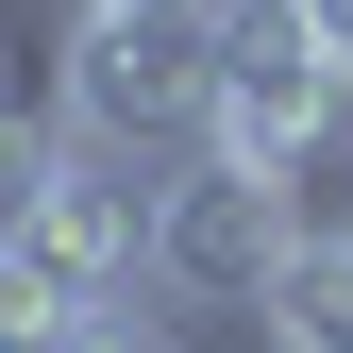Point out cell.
Listing matches in <instances>:
<instances>
[{"mask_svg": "<svg viewBox=\"0 0 353 353\" xmlns=\"http://www.w3.org/2000/svg\"><path fill=\"white\" fill-rule=\"evenodd\" d=\"M202 101H219V0L202 17H84L68 0V68H51V118L135 168H185L202 152Z\"/></svg>", "mask_w": 353, "mask_h": 353, "instance_id": "cell-1", "label": "cell"}, {"mask_svg": "<svg viewBox=\"0 0 353 353\" xmlns=\"http://www.w3.org/2000/svg\"><path fill=\"white\" fill-rule=\"evenodd\" d=\"M336 118H353V68L320 51V17H303V0H219V101H202V152L303 185V168L336 152Z\"/></svg>", "mask_w": 353, "mask_h": 353, "instance_id": "cell-2", "label": "cell"}, {"mask_svg": "<svg viewBox=\"0 0 353 353\" xmlns=\"http://www.w3.org/2000/svg\"><path fill=\"white\" fill-rule=\"evenodd\" d=\"M286 270H303V202L270 185V168L185 152V168L152 185V286L185 303V320H270Z\"/></svg>", "mask_w": 353, "mask_h": 353, "instance_id": "cell-3", "label": "cell"}, {"mask_svg": "<svg viewBox=\"0 0 353 353\" xmlns=\"http://www.w3.org/2000/svg\"><path fill=\"white\" fill-rule=\"evenodd\" d=\"M152 185H168V168H135V152H101V135H68V118H51V185H34L17 252H34L68 303L152 286Z\"/></svg>", "mask_w": 353, "mask_h": 353, "instance_id": "cell-4", "label": "cell"}, {"mask_svg": "<svg viewBox=\"0 0 353 353\" xmlns=\"http://www.w3.org/2000/svg\"><path fill=\"white\" fill-rule=\"evenodd\" d=\"M270 353H353V236H303V270L270 286Z\"/></svg>", "mask_w": 353, "mask_h": 353, "instance_id": "cell-5", "label": "cell"}, {"mask_svg": "<svg viewBox=\"0 0 353 353\" xmlns=\"http://www.w3.org/2000/svg\"><path fill=\"white\" fill-rule=\"evenodd\" d=\"M51 353H202V320H185L168 286H101V303H68Z\"/></svg>", "mask_w": 353, "mask_h": 353, "instance_id": "cell-6", "label": "cell"}, {"mask_svg": "<svg viewBox=\"0 0 353 353\" xmlns=\"http://www.w3.org/2000/svg\"><path fill=\"white\" fill-rule=\"evenodd\" d=\"M51 336H68V286L34 270L17 236H0V353H51Z\"/></svg>", "mask_w": 353, "mask_h": 353, "instance_id": "cell-7", "label": "cell"}, {"mask_svg": "<svg viewBox=\"0 0 353 353\" xmlns=\"http://www.w3.org/2000/svg\"><path fill=\"white\" fill-rule=\"evenodd\" d=\"M286 202H303V236H353V118H336V152H320V168H303V185H286Z\"/></svg>", "mask_w": 353, "mask_h": 353, "instance_id": "cell-8", "label": "cell"}, {"mask_svg": "<svg viewBox=\"0 0 353 353\" xmlns=\"http://www.w3.org/2000/svg\"><path fill=\"white\" fill-rule=\"evenodd\" d=\"M303 17H320V51H336V68H353V0H303Z\"/></svg>", "mask_w": 353, "mask_h": 353, "instance_id": "cell-9", "label": "cell"}, {"mask_svg": "<svg viewBox=\"0 0 353 353\" xmlns=\"http://www.w3.org/2000/svg\"><path fill=\"white\" fill-rule=\"evenodd\" d=\"M84 17H202V0H84Z\"/></svg>", "mask_w": 353, "mask_h": 353, "instance_id": "cell-10", "label": "cell"}]
</instances>
